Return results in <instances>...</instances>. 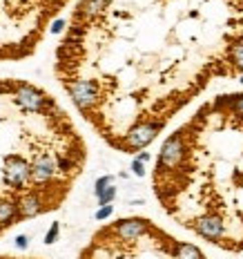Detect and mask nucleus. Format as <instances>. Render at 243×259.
<instances>
[{"label":"nucleus","mask_w":243,"mask_h":259,"mask_svg":"<svg viewBox=\"0 0 243 259\" xmlns=\"http://www.w3.org/2000/svg\"><path fill=\"white\" fill-rule=\"evenodd\" d=\"M56 237H58V224H54V226H51V230L47 232V237H45V241H47V243H54Z\"/></svg>","instance_id":"nucleus-6"},{"label":"nucleus","mask_w":243,"mask_h":259,"mask_svg":"<svg viewBox=\"0 0 243 259\" xmlns=\"http://www.w3.org/2000/svg\"><path fill=\"white\" fill-rule=\"evenodd\" d=\"M54 74L107 146L138 154L212 83L241 79L243 32L227 0H76Z\"/></svg>","instance_id":"nucleus-1"},{"label":"nucleus","mask_w":243,"mask_h":259,"mask_svg":"<svg viewBox=\"0 0 243 259\" xmlns=\"http://www.w3.org/2000/svg\"><path fill=\"white\" fill-rule=\"evenodd\" d=\"M78 259H210L194 241L181 239L149 217L130 215L103 224Z\"/></svg>","instance_id":"nucleus-4"},{"label":"nucleus","mask_w":243,"mask_h":259,"mask_svg":"<svg viewBox=\"0 0 243 259\" xmlns=\"http://www.w3.org/2000/svg\"><path fill=\"white\" fill-rule=\"evenodd\" d=\"M0 259H38V257H12V255H0Z\"/></svg>","instance_id":"nucleus-7"},{"label":"nucleus","mask_w":243,"mask_h":259,"mask_svg":"<svg viewBox=\"0 0 243 259\" xmlns=\"http://www.w3.org/2000/svg\"><path fill=\"white\" fill-rule=\"evenodd\" d=\"M227 3H230V7L234 9L236 18H239V25H241V29H243V0H227Z\"/></svg>","instance_id":"nucleus-5"},{"label":"nucleus","mask_w":243,"mask_h":259,"mask_svg":"<svg viewBox=\"0 0 243 259\" xmlns=\"http://www.w3.org/2000/svg\"><path fill=\"white\" fill-rule=\"evenodd\" d=\"M152 192L196 239L243 252V90L203 101L163 139Z\"/></svg>","instance_id":"nucleus-2"},{"label":"nucleus","mask_w":243,"mask_h":259,"mask_svg":"<svg viewBox=\"0 0 243 259\" xmlns=\"http://www.w3.org/2000/svg\"><path fill=\"white\" fill-rule=\"evenodd\" d=\"M87 143L45 87L0 79V237L58 210L85 172Z\"/></svg>","instance_id":"nucleus-3"}]
</instances>
